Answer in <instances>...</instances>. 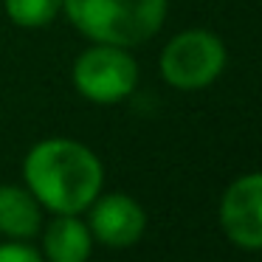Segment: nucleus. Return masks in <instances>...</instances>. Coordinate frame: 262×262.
I'll return each instance as SVG.
<instances>
[{"instance_id":"nucleus-1","label":"nucleus","mask_w":262,"mask_h":262,"mask_svg":"<svg viewBox=\"0 0 262 262\" xmlns=\"http://www.w3.org/2000/svg\"><path fill=\"white\" fill-rule=\"evenodd\" d=\"M23 175L31 194L57 214L91 209L102 189V164L88 147L68 138L40 141L29 152Z\"/></svg>"},{"instance_id":"nucleus-2","label":"nucleus","mask_w":262,"mask_h":262,"mask_svg":"<svg viewBox=\"0 0 262 262\" xmlns=\"http://www.w3.org/2000/svg\"><path fill=\"white\" fill-rule=\"evenodd\" d=\"M62 6L85 37L119 48L149 40L166 17V0H62Z\"/></svg>"},{"instance_id":"nucleus-3","label":"nucleus","mask_w":262,"mask_h":262,"mask_svg":"<svg viewBox=\"0 0 262 262\" xmlns=\"http://www.w3.org/2000/svg\"><path fill=\"white\" fill-rule=\"evenodd\" d=\"M226 65V48L209 31H183L169 46L164 48L161 57V74L169 85L181 91H198L206 88L220 76Z\"/></svg>"},{"instance_id":"nucleus-4","label":"nucleus","mask_w":262,"mask_h":262,"mask_svg":"<svg viewBox=\"0 0 262 262\" xmlns=\"http://www.w3.org/2000/svg\"><path fill=\"white\" fill-rule=\"evenodd\" d=\"M74 82L91 102L113 104L136 91L138 65L119 46H96L76 59Z\"/></svg>"},{"instance_id":"nucleus-5","label":"nucleus","mask_w":262,"mask_h":262,"mask_svg":"<svg viewBox=\"0 0 262 262\" xmlns=\"http://www.w3.org/2000/svg\"><path fill=\"white\" fill-rule=\"evenodd\" d=\"M220 223L226 237L239 248H262V172L239 178L226 189Z\"/></svg>"},{"instance_id":"nucleus-6","label":"nucleus","mask_w":262,"mask_h":262,"mask_svg":"<svg viewBox=\"0 0 262 262\" xmlns=\"http://www.w3.org/2000/svg\"><path fill=\"white\" fill-rule=\"evenodd\" d=\"M144 226V209L127 194H107L91 209V234L113 248H124L141 239Z\"/></svg>"},{"instance_id":"nucleus-7","label":"nucleus","mask_w":262,"mask_h":262,"mask_svg":"<svg viewBox=\"0 0 262 262\" xmlns=\"http://www.w3.org/2000/svg\"><path fill=\"white\" fill-rule=\"evenodd\" d=\"M91 245L93 234L74 214H59L46 228V239H42L48 262H88Z\"/></svg>"},{"instance_id":"nucleus-8","label":"nucleus","mask_w":262,"mask_h":262,"mask_svg":"<svg viewBox=\"0 0 262 262\" xmlns=\"http://www.w3.org/2000/svg\"><path fill=\"white\" fill-rule=\"evenodd\" d=\"M40 228L37 198L20 186H0V234L31 237Z\"/></svg>"},{"instance_id":"nucleus-9","label":"nucleus","mask_w":262,"mask_h":262,"mask_svg":"<svg viewBox=\"0 0 262 262\" xmlns=\"http://www.w3.org/2000/svg\"><path fill=\"white\" fill-rule=\"evenodd\" d=\"M62 0H6V12L23 29H40L57 17Z\"/></svg>"},{"instance_id":"nucleus-10","label":"nucleus","mask_w":262,"mask_h":262,"mask_svg":"<svg viewBox=\"0 0 262 262\" xmlns=\"http://www.w3.org/2000/svg\"><path fill=\"white\" fill-rule=\"evenodd\" d=\"M0 262H42V256L29 245L9 243V245H0Z\"/></svg>"}]
</instances>
